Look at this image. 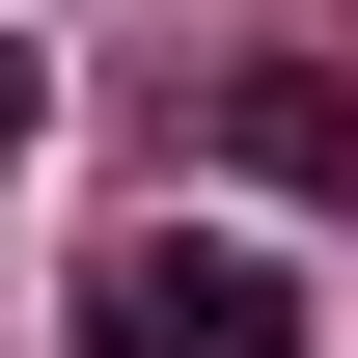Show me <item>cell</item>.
Masks as SVG:
<instances>
[{"instance_id": "cell-1", "label": "cell", "mask_w": 358, "mask_h": 358, "mask_svg": "<svg viewBox=\"0 0 358 358\" xmlns=\"http://www.w3.org/2000/svg\"><path fill=\"white\" fill-rule=\"evenodd\" d=\"M55 358H303V275H275L248 221H138L110 275H83V331Z\"/></svg>"}, {"instance_id": "cell-2", "label": "cell", "mask_w": 358, "mask_h": 358, "mask_svg": "<svg viewBox=\"0 0 358 358\" xmlns=\"http://www.w3.org/2000/svg\"><path fill=\"white\" fill-rule=\"evenodd\" d=\"M193 138H221L248 193H358V83H303V55H221V83H193Z\"/></svg>"}, {"instance_id": "cell-3", "label": "cell", "mask_w": 358, "mask_h": 358, "mask_svg": "<svg viewBox=\"0 0 358 358\" xmlns=\"http://www.w3.org/2000/svg\"><path fill=\"white\" fill-rule=\"evenodd\" d=\"M28 138H55V55H28V28H0V166H28Z\"/></svg>"}]
</instances>
